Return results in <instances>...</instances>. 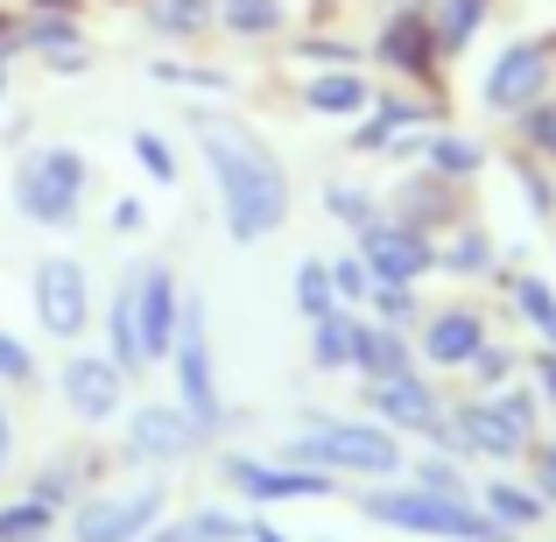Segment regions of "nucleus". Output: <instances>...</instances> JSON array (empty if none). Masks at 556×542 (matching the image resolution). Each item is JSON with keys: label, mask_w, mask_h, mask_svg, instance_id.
<instances>
[{"label": "nucleus", "mask_w": 556, "mask_h": 542, "mask_svg": "<svg viewBox=\"0 0 556 542\" xmlns=\"http://www.w3.org/2000/svg\"><path fill=\"white\" fill-rule=\"evenodd\" d=\"M402 479H408V487H422V493H437V501H472L465 458H451V451H430V444H422L416 458L402 465Z\"/></svg>", "instance_id": "nucleus-31"}, {"label": "nucleus", "mask_w": 556, "mask_h": 542, "mask_svg": "<svg viewBox=\"0 0 556 542\" xmlns=\"http://www.w3.org/2000/svg\"><path fill=\"white\" fill-rule=\"evenodd\" d=\"M22 56H42L56 78H78V71H92V36L71 8H36L22 14Z\"/></svg>", "instance_id": "nucleus-16"}, {"label": "nucleus", "mask_w": 556, "mask_h": 542, "mask_svg": "<svg viewBox=\"0 0 556 542\" xmlns=\"http://www.w3.org/2000/svg\"><path fill=\"white\" fill-rule=\"evenodd\" d=\"M359 360V311H331L311 325V374H353Z\"/></svg>", "instance_id": "nucleus-25"}, {"label": "nucleus", "mask_w": 556, "mask_h": 542, "mask_svg": "<svg viewBox=\"0 0 556 542\" xmlns=\"http://www.w3.org/2000/svg\"><path fill=\"white\" fill-rule=\"evenodd\" d=\"M28 542H64V535H28Z\"/></svg>", "instance_id": "nucleus-53"}, {"label": "nucleus", "mask_w": 556, "mask_h": 542, "mask_svg": "<svg viewBox=\"0 0 556 542\" xmlns=\"http://www.w3.org/2000/svg\"><path fill=\"white\" fill-rule=\"evenodd\" d=\"M374 56L388 71H402V78H422V71H430V56H444V50H437L430 14H422V8H402V14H388V22H380Z\"/></svg>", "instance_id": "nucleus-19"}, {"label": "nucleus", "mask_w": 556, "mask_h": 542, "mask_svg": "<svg viewBox=\"0 0 556 542\" xmlns=\"http://www.w3.org/2000/svg\"><path fill=\"white\" fill-rule=\"evenodd\" d=\"M296 56H311V64H325V71L359 64V50H353V42H339V36H311V42H296Z\"/></svg>", "instance_id": "nucleus-45"}, {"label": "nucleus", "mask_w": 556, "mask_h": 542, "mask_svg": "<svg viewBox=\"0 0 556 542\" xmlns=\"http://www.w3.org/2000/svg\"><path fill=\"white\" fill-rule=\"evenodd\" d=\"M163 374H169V402L184 408L190 423H198L204 437H226V416H232V402H226V380H218V339H212V303L198 297V289H184V303H177V339H169V360H163Z\"/></svg>", "instance_id": "nucleus-4"}, {"label": "nucleus", "mask_w": 556, "mask_h": 542, "mask_svg": "<svg viewBox=\"0 0 556 542\" xmlns=\"http://www.w3.org/2000/svg\"><path fill=\"white\" fill-rule=\"evenodd\" d=\"M353 507L394 535H430V542H515V529L486 515L479 501H437V493L408 487V479H380V487H353Z\"/></svg>", "instance_id": "nucleus-5"}, {"label": "nucleus", "mask_w": 556, "mask_h": 542, "mask_svg": "<svg viewBox=\"0 0 556 542\" xmlns=\"http://www.w3.org/2000/svg\"><path fill=\"white\" fill-rule=\"evenodd\" d=\"M204 451H212V437H204L169 394L135 402L121 416V430H113V458H121L127 472H177V465L204 458Z\"/></svg>", "instance_id": "nucleus-10"}, {"label": "nucleus", "mask_w": 556, "mask_h": 542, "mask_svg": "<svg viewBox=\"0 0 556 542\" xmlns=\"http://www.w3.org/2000/svg\"><path fill=\"white\" fill-rule=\"evenodd\" d=\"M521 135H529L535 155H556V99H543V106L521 113Z\"/></svg>", "instance_id": "nucleus-44"}, {"label": "nucleus", "mask_w": 556, "mask_h": 542, "mask_svg": "<svg viewBox=\"0 0 556 542\" xmlns=\"http://www.w3.org/2000/svg\"><path fill=\"white\" fill-rule=\"evenodd\" d=\"M388 218H402V226H416V232H444L451 218H458V198H451V184L444 177H430V169H416V177H402L394 184V198H388Z\"/></svg>", "instance_id": "nucleus-20"}, {"label": "nucleus", "mask_w": 556, "mask_h": 542, "mask_svg": "<svg viewBox=\"0 0 556 542\" xmlns=\"http://www.w3.org/2000/svg\"><path fill=\"white\" fill-rule=\"evenodd\" d=\"M317 204H325V218L345 226V232H367L374 218H388V198L367 190V184H353V177H331L325 190H317Z\"/></svg>", "instance_id": "nucleus-28"}, {"label": "nucleus", "mask_w": 556, "mask_h": 542, "mask_svg": "<svg viewBox=\"0 0 556 542\" xmlns=\"http://www.w3.org/2000/svg\"><path fill=\"white\" fill-rule=\"evenodd\" d=\"M92 465H99V458H92L85 444H78V451H50V458H42L36 472L22 479V493H36L42 507H56V515H71V507H78V501H85L92 487H106V479H99Z\"/></svg>", "instance_id": "nucleus-18"}, {"label": "nucleus", "mask_w": 556, "mask_h": 542, "mask_svg": "<svg viewBox=\"0 0 556 542\" xmlns=\"http://www.w3.org/2000/svg\"><path fill=\"white\" fill-rule=\"evenodd\" d=\"M141 28H149L155 42H198L204 28H212V0H141Z\"/></svg>", "instance_id": "nucleus-27"}, {"label": "nucleus", "mask_w": 556, "mask_h": 542, "mask_svg": "<svg viewBox=\"0 0 556 542\" xmlns=\"http://www.w3.org/2000/svg\"><path fill=\"white\" fill-rule=\"evenodd\" d=\"M50 394H56V416H64L78 437H113L121 416L135 408V380L121 374V360L99 353L92 339L64 345V360L50 366Z\"/></svg>", "instance_id": "nucleus-6"}, {"label": "nucleus", "mask_w": 556, "mask_h": 542, "mask_svg": "<svg viewBox=\"0 0 556 542\" xmlns=\"http://www.w3.org/2000/svg\"><path fill=\"white\" fill-rule=\"evenodd\" d=\"M28 388H50V366L22 331L0 325V394H28Z\"/></svg>", "instance_id": "nucleus-37"}, {"label": "nucleus", "mask_w": 556, "mask_h": 542, "mask_svg": "<svg viewBox=\"0 0 556 542\" xmlns=\"http://www.w3.org/2000/svg\"><path fill=\"white\" fill-rule=\"evenodd\" d=\"M106 226H113V240H141V232H149V198H135V190L113 198L106 204Z\"/></svg>", "instance_id": "nucleus-43"}, {"label": "nucleus", "mask_w": 556, "mask_h": 542, "mask_svg": "<svg viewBox=\"0 0 556 542\" xmlns=\"http://www.w3.org/2000/svg\"><path fill=\"white\" fill-rule=\"evenodd\" d=\"M535 493H543V507H556V437L535 444Z\"/></svg>", "instance_id": "nucleus-46"}, {"label": "nucleus", "mask_w": 556, "mask_h": 542, "mask_svg": "<svg viewBox=\"0 0 556 542\" xmlns=\"http://www.w3.org/2000/svg\"><path fill=\"white\" fill-rule=\"evenodd\" d=\"M359 311H367L374 325H388V331H408V339H416V325H422V297L402 289V282H374V297L359 303Z\"/></svg>", "instance_id": "nucleus-38"}, {"label": "nucleus", "mask_w": 556, "mask_h": 542, "mask_svg": "<svg viewBox=\"0 0 556 542\" xmlns=\"http://www.w3.org/2000/svg\"><path fill=\"white\" fill-rule=\"evenodd\" d=\"M14 444H22V430H14L8 394H0V493H8V472H14Z\"/></svg>", "instance_id": "nucleus-47"}, {"label": "nucleus", "mask_w": 556, "mask_h": 542, "mask_svg": "<svg viewBox=\"0 0 556 542\" xmlns=\"http://www.w3.org/2000/svg\"><path fill=\"white\" fill-rule=\"evenodd\" d=\"M296 99H303V113H317V121H359V113L374 106V85L345 64V71H311Z\"/></svg>", "instance_id": "nucleus-21"}, {"label": "nucleus", "mask_w": 556, "mask_h": 542, "mask_svg": "<svg viewBox=\"0 0 556 542\" xmlns=\"http://www.w3.org/2000/svg\"><path fill=\"white\" fill-rule=\"evenodd\" d=\"M416 339L408 331H388V325H374L367 311H359V360H353V380H402V374H416Z\"/></svg>", "instance_id": "nucleus-22"}, {"label": "nucleus", "mask_w": 556, "mask_h": 542, "mask_svg": "<svg viewBox=\"0 0 556 542\" xmlns=\"http://www.w3.org/2000/svg\"><path fill=\"white\" fill-rule=\"evenodd\" d=\"M416 163L430 169V177H444V184H465V177H479V169H486V141L437 127V135H422V155H416Z\"/></svg>", "instance_id": "nucleus-26"}, {"label": "nucleus", "mask_w": 556, "mask_h": 542, "mask_svg": "<svg viewBox=\"0 0 556 542\" xmlns=\"http://www.w3.org/2000/svg\"><path fill=\"white\" fill-rule=\"evenodd\" d=\"M169 521V472H121L64 515V542H141Z\"/></svg>", "instance_id": "nucleus-7"}, {"label": "nucleus", "mask_w": 556, "mask_h": 542, "mask_svg": "<svg viewBox=\"0 0 556 542\" xmlns=\"http://www.w3.org/2000/svg\"><path fill=\"white\" fill-rule=\"evenodd\" d=\"M430 121V106H416V99H380L374 92V106L353 121V149L359 155H388L402 135H416V127Z\"/></svg>", "instance_id": "nucleus-23"}, {"label": "nucleus", "mask_w": 556, "mask_h": 542, "mask_svg": "<svg viewBox=\"0 0 556 542\" xmlns=\"http://www.w3.org/2000/svg\"><path fill=\"white\" fill-rule=\"evenodd\" d=\"M212 28L232 42H268L289 28V0H212Z\"/></svg>", "instance_id": "nucleus-24"}, {"label": "nucleus", "mask_w": 556, "mask_h": 542, "mask_svg": "<svg viewBox=\"0 0 556 542\" xmlns=\"http://www.w3.org/2000/svg\"><path fill=\"white\" fill-rule=\"evenodd\" d=\"M149 78L163 85V92H190V99H232V71L218 64H190V56H155Z\"/></svg>", "instance_id": "nucleus-30"}, {"label": "nucleus", "mask_w": 556, "mask_h": 542, "mask_svg": "<svg viewBox=\"0 0 556 542\" xmlns=\"http://www.w3.org/2000/svg\"><path fill=\"white\" fill-rule=\"evenodd\" d=\"M353 254L367 261L374 282H402L416 289L422 275H437V240L416 226H402V218H374L367 232H353Z\"/></svg>", "instance_id": "nucleus-14"}, {"label": "nucleus", "mask_w": 556, "mask_h": 542, "mask_svg": "<svg viewBox=\"0 0 556 542\" xmlns=\"http://www.w3.org/2000/svg\"><path fill=\"white\" fill-rule=\"evenodd\" d=\"M486 339L493 331H486V311H479V303H437L416 325V360H422V374H465Z\"/></svg>", "instance_id": "nucleus-13"}, {"label": "nucleus", "mask_w": 556, "mask_h": 542, "mask_svg": "<svg viewBox=\"0 0 556 542\" xmlns=\"http://www.w3.org/2000/svg\"><path fill=\"white\" fill-rule=\"evenodd\" d=\"M535 394H543V402L556 408V353H549V345L535 353Z\"/></svg>", "instance_id": "nucleus-48"}, {"label": "nucleus", "mask_w": 556, "mask_h": 542, "mask_svg": "<svg viewBox=\"0 0 556 542\" xmlns=\"http://www.w3.org/2000/svg\"><path fill=\"white\" fill-rule=\"evenodd\" d=\"M127 155H135V169H141V177H149L155 190H177V184H184V155H177V141L155 135V127H135V135H127Z\"/></svg>", "instance_id": "nucleus-36"}, {"label": "nucleus", "mask_w": 556, "mask_h": 542, "mask_svg": "<svg viewBox=\"0 0 556 542\" xmlns=\"http://www.w3.org/2000/svg\"><path fill=\"white\" fill-rule=\"evenodd\" d=\"M141 542H184V535H177V521H163V529H149Z\"/></svg>", "instance_id": "nucleus-52"}, {"label": "nucleus", "mask_w": 556, "mask_h": 542, "mask_svg": "<svg viewBox=\"0 0 556 542\" xmlns=\"http://www.w3.org/2000/svg\"><path fill=\"white\" fill-rule=\"evenodd\" d=\"M515 311H521V325L543 331V345L556 353V289L543 275H515Z\"/></svg>", "instance_id": "nucleus-40"}, {"label": "nucleus", "mask_w": 556, "mask_h": 542, "mask_svg": "<svg viewBox=\"0 0 556 542\" xmlns=\"http://www.w3.org/2000/svg\"><path fill=\"white\" fill-rule=\"evenodd\" d=\"M169 521H177L184 542H247V515L232 501H198V507H184V515H169Z\"/></svg>", "instance_id": "nucleus-34"}, {"label": "nucleus", "mask_w": 556, "mask_h": 542, "mask_svg": "<svg viewBox=\"0 0 556 542\" xmlns=\"http://www.w3.org/2000/svg\"><path fill=\"white\" fill-rule=\"evenodd\" d=\"M0 106H8V78H0Z\"/></svg>", "instance_id": "nucleus-54"}, {"label": "nucleus", "mask_w": 556, "mask_h": 542, "mask_svg": "<svg viewBox=\"0 0 556 542\" xmlns=\"http://www.w3.org/2000/svg\"><path fill=\"white\" fill-rule=\"evenodd\" d=\"M28 317H36L42 339L56 345H85L99 325V289H92V261L85 254H42L28 268Z\"/></svg>", "instance_id": "nucleus-9"}, {"label": "nucleus", "mask_w": 556, "mask_h": 542, "mask_svg": "<svg viewBox=\"0 0 556 542\" xmlns=\"http://www.w3.org/2000/svg\"><path fill=\"white\" fill-rule=\"evenodd\" d=\"M28 535H64V515L42 507L36 493H0V542H28Z\"/></svg>", "instance_id": "nucleus-35"}, {"label": "nucleus", "mask_w": 556, "mask_h": 542, "mask_svg": "<svg viewBox=\"0 0 556 542\" xmlns=\"http://www.w3.org/2000/svg\"><path fill=\"white\" fill-rule=\"evenodd\" d=\"M212 479H218L226 501L254 507V515H268V507H296V501H339V493H345V479L303 472V465L268 458V451H212Z\"/></svg>", "instance_id": "nucleus-8"}, {"label": "nucleus", "mask_w": 556, "mask_h": 542, "mask_svg": "<svg viewBox=\"0 0 556 542\" xmlns=\"http://www.w3.org/2000/svg\"><path fill=\"white\" fill-rule=\"evenodd\" d=\"M99 353L106 360H121V374L127 380H141V374H155L149 366V353H141V311H135V275L121 268V282L99 297Z\"/></svg>", "instance_id": "nucleus-17"}, {"label": "nucleus", "mask_w": 556, "mask_h": 542, "mask_svg": "<svg viewBox=\"0 0 556 542\" xmlns=\"http://www.w3.org/2000/svg\"><path fill=\"white\" fill-rule=\"evenodd\" d=\"M85 190H92V155H85L78 141H36V149L14 155L8 204H14L22 226H36V232H78Z\"/></svg>", "instance_id": "nucleus-3"}, {"label": "nucleus", "mask_w": 556, "mask_h": 542, "mask_svg": "<svg viewBox=\"0 0 556 542\" xmlns=\"http://www.w3.org/2000/svg\"><path fill=\"white\" fill-rule=\"evenodd\" d=\"M317 542H339V535H317Z\"/></svg>", "instance_id": "nucleus-55"}, {"label": "nucleus", "mask_w": 556, "mask_h": 542, "mask_svg": "<svg viewBox=\"0 0 556 542\" xmlns=\"http://www.w3.org/2000/svg\"><path fill=\"white\" fill-rule=\"evenodd\" d=\"M465 374H472V388H479V394H493V388H507V380H515V353L486 339V345H479V360L465 366Z\"/></svg>", "instance_id": "nucleus-42"}, {"label": "nucleus", "mask_w": 556, "mask_h": 542, "mask_svg": "<svg viewBox=\"0 0 556 542\" xmlns=\"http://www.w3.org/2000/svg\"><path fill=\"white\" fill-rule=\"evenodd\" d=\"M247 542H296L289 529H275L268 515H247Z\"/></svg>", "instance_id": "nucleus-50"}, {"label": "nucleus", "mask_w": 556, "mask_h": 542, "mask_svg": "<svg viewBox=\"0 0 556 542\" xmlns=\"http://www.w3.org/2000/svg\"><path fill=\"white\" fill-rule=\"evenodd\" d=\"M127 275H135V311H141V353H149V366H163L169 360V339H177V303H184L177 261L135 254V261H127Z\"/></svg>", "instance_id": "nucleus-15"}, {"label": "nucleus", "mask_w": 556, "mask_h": 542, "mask_svg": "<svg viewBox=\"0 0 556 542\" xmlns=\"http://www.w3.org/2000/svg\"><path fill=\"white\" fill-rule=\"evenodd\" d=\"M521 190H529V204H535V212H543V218H549V204H556V198H549V184H543V177H535V169H521Z\"/></svg>", "instance_id": "nucleus-51"}, {"label": "nucleus", "mask_w": 556, "mask_h": 542, "mask_svg": "<svg viewBox=\"0 0 556 542\" xmlns=\"http://www.w3.org/2000/svg\"><path fill=\"white\" fill-rule=\"evenodd\" d=\"M331 289H339V303L345 311H359V303L374 297V275H367V261L345 247V254H331Z\"/></svg>", "instance_id": "nucleus-41"}, {"label": "nucleus", "mask_w": 556, "mask_h": 542, "mask_svg": "<svg viewBox=\"0 0 556 542\" xmlns=\"http://www.w3.org/2000/svg\"><path fill=\"white\" fill-rule=\"evenodd\" d=\"M493 240L479 226H458V232H444L437 240V275H458V282H479V275H493Z\"/></svg>", "instance_id": "nucleus-32"}, {"label": "nucleus", "mask_w": 556, "mask_h": 542, "mask_svg": "<svg viewBox=\"0 0 556 542\" xmlns=\"http://www.w3.org/2000/svg\"><path fill=\"white\" fill-rule=\"evenodd\" d=\"M549 85H556L549 42L521 36V42H507V50L486 64V78H479V106H486V113H507V121H521L529 106H543V99H549Z\"/></svg>", "instance_id": "nucleus-12"}, {"label": "nucleus", "mask_w": 556, "mask_h": 542, "mask_svg": "<svg viewBox=\"0 0 556 542\" xmlns=\"http://www.w3.org/2000/svg\"><path fill=\"white\" fill-rule=\"evenodd\" d=\"M289 303H296V317H303V325H317V317L345 311V303H339V289H331V261H325V254H303L296 268H289Z\"/></svg>", "instance_id": "nucleus-29"}, {"label": "nucleus", "mask_w": 556, "mask_h": 542, "mask_svg": "<svg viewBox=\"0 0 556 542\" xmlns=\"http://www.w3.org/2000/svg\"><path fill=\"white\" fill-rule=\"evenodd\" d=\"M479 22H486V0H437V14H430L437 50H444V56H458L465 42L479 36Z\"/></svg>", "instance_id": "nucleus-39"}, {"label": "nucleus", "mask_w": 556, "mask_h": 542, "mask_svg": "<svg viewBox=\"0 0 556 542\" xmlns=\"http://www.w3.org/2000/svg\"><path fill=\"white\" fill-rule=\"evenodd\" d=\"M14 56H22V22H0V78L14 71Z\"/></svg>", "instance_id": "nucleus-49"}, {"label": "nucleus", "mask_w": 556, "mask_h": 542, "mask_svg": "<svg viewBox=\"0 0 556 542\" xmlns=\"http://www.w3.org/2000/svg\"><path fill=\"white\" fill-rule=\"evenodd\" d=\"M472 501L486 507L501 529H535V521H543V493L515 487V479H486V487H472Z\"/></svg>", "instance_id": "nucleus-33"}, {"label": "nucleus", "mask_w": 556, "mask_h": 542, "mask_svg": "<svg viewBox=\"0 0 556 542\" xmlns=\"http://www.w3.org/2000/svg\"><path fill=\"white\" fill-rule=\"evenodd\" d=\"M275 458L303 465V472H331V479H345V487H380V479H402L408 451H402V437L374 416L296 408V423L275 437Z\"/></svg>", "instance_id": "nucleus-2"}, {"label": "nucleus", "mask_w": 556, "mask_h": 542, "mask_svg": "<svg viewBox=\"0 0 556 542\" xmlns=\"http://www.w3.org/2000/svg\"><path fill=\"white\" fill-rule=\"evenodd\" d=\"M190 141H198V163L212 177L226 240L232 247H268L289 226V212H296V184H289V163L268 149V135L198 106L190 113Z\"/></svg>", "instance_id": "nucleus-1"}, {"label": "nucleus", "mask_w": 556, "mask_h": 542, "mask_svg": "<svg viewBox=\"0 0 556 542\" xmlns=\"http://www.w3.org/2000/svg\"><path fill=\"white\" fill-rule=\"evenodd\" d=\"M359 402H367V416L374 423H388L394 437H416V444H430V451H451L458 458V437H451V402L437 394V380L422 374H402V380H359Z\"/></svg>", "instance_id": "nucleus-11"}]
</instances>
